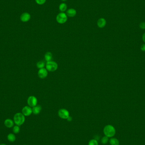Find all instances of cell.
<instances>
[{"instance_id": "cell-25", "label": "cell", "mask_w": 145, "mask_h": 145, "mask_svg": "<svg viewBox=\"0 0 145 145\" xmlns=\"http://www.w3.org/2000/svg\"><path fill=\"white\" fill-rule=\"evenodd\" d=\"M142 39H143V41L145 43V33L143 34V36H142Z\"/></svg>"}, {"instance_id": "cell-20", "label": "cell", "mask_w": 145, "mask_h": 145, "mask_svg": "<svg viewBox=\"0 0 145 145\" xmlns=\"http://www.w3.org/2000/svg\"><path fill=\"white\" fill-rule=\"evenodd\" d=\"M109 137H107L104 136L102 137L101 140V142L103 144H106L107 143H108L109 141Z\"/></svg>"}, {"instance_id": "cell-29", "label": "cell", "mask_w": 145, "mask_h": 145, "mask_svg": "<svg viewBox=\"0 0 145 145\" xmlns=\"http://www.w3.org/2000/svg\"></svg>"}, {"instance_id": "cell-2", "label": "cell", "mask_w": 145, "mask_h": 145, "mask_svg": "<svg viewBox=\"0 0 145 145\" xmlns=\"http://www.w3.org/2000/svg\"><path fill=\"white\" fill-rule=\"evenodd\" d=\"M104 133L106 136L112 137L115 134V129L113 126L108 125L105 126L104 129Z\"/></svg>"}, {"instance_id": "cell-12", "label": "cell", "mask_w": 145, "mask_h": 145, "mask_svg": "<svg viewBox=\"0 0 145 145\" xmlns=\"http://www.w3.org/2000/svg\"><path fill=\"white\" fill-rule=\"evenodd\" d=\"M4 124L5 126L8 128L13 127L14 125V122L11 119H7L5 120Z\"/></svg>"}, {"instance_id": "cell-28", "label": "cell", "mask_w": 145, "mask_h": 145, "mask_svg": "<svg viewBox=\"0 0 145 145\" xmlns=\"http://www.w3.org/2000/svg\"><path fill=\"white\" fill-rule=\"evenodd\" d=\"M62 1H66L67 0H61Z\"/></svg>"}, {"instance_id": "cell-5", "label": "cell", "mask_w": 145, "mask_h": 145, "mask_svg": "<svg viewBox=\"0 0 145 145\" xmlns=\"http://www.w3.org/2000/svg\"><path fill=\"white\" fill-rule=\"evenodd\" d=\"M58 115L61 118L67 119L70 116L69 112L65 109H61L58 111Z\"/></svg>"}, {"instance_id": "cell-15", "label": "cell", "mask_w": 145, "mask_h": 145, "mask_svg": "<svg viewBox=\"0 0 145 145\" xmlns=\"http://www.w3.org/2000/svg\"><path fill=\"white\" fill-rule=\"evenodd\" d=\"M59 10L62 12H64L66 11L67 9V6L65 4V3H62L59 6Z\"/></svg>"}, {"instance_id": "cell-27", "label": "cell", "mask_w": 145, "mask_h": 145, "mask_svg": "<svg viewBox=\"0 0 145 145\" xmlns=\"http://www.w3.org/2000/svg\"><path fill=\"white\" fill-rule=\"evenodd\" d=\"M0 145H7L6 144H4V143H2V144H0Z\"/></svg>"}, {"instance_id": "cell-9", "label": "cell", "mask_w": 145, "mask_h": 145, "mask_svg": "<svg viewBox=\"0 0 145 145\" xmlns=\"http://www.w3.org/2000/svg\"><path fill=\"white\" fill-rule=\"evenodd\" d=\"M30 19L31 15L28 12L23 13L20 17V19L23 22H28Z\"/></svg>"}, {"instance_id": "cell-3", "label": "cell", "mask_w": 145, "mask_h": 145, "mask_svg": "<svg viewBox=\"0 0 145 145\" xmlns=\"http://www.w3.org/2000/svg\"><path fill=\"white\" fill-rule=\"evenodd\" d=\"M46 69L49 71H55L58 68L57 64L54 61H52L48 62L46 64Z\"/></svg>"}, {"instance_id": "cell-11", "label": "cell", "mask_w": 145, "mask_h": 145, "mask_svg": "<svg viewBox=\"0 0 145 145\" xmlns=\"http://www.w3.org/2000/svg\"><path fill=\"white\" fill-rule=\"evenodd\" d=\"M66 15L68 17H74L76 15V9L73 8L68 9L67 11H66Z\"/></svg>"}, {"instance_id": "cell-4", "label": "cell", "mask_w": 145, "mask_h": 145, "mask_svg": "<svg viewBox=\"0 0 145 145\" xmlns=\"http://www.w3.org/2000/svg\"><path fill=\"white\" fill-rule=\"evenodd\" d=\"M56 20L59 24H64L67 21V15L65 13L61 12L56 16Z\"/></svg>"}, {"instance_id": "cell-19", "label": "cell", "mask_w": 145, "mask_h": 145, "mask_svg": "<svg viewBox=\"0 0 145 145\" xmlns=\"http://www.w3.org/2000/svg\"><path fill=\"white\" fill-rule=\"evenodd\" d=\"M13 132L15 134H18L19 133L20 131V129L19 126L18 125H16V126H14L13 127Z\"/></svg>"}, {"instance_id": "cell-7", "label": "cell", "mask_w": 145, "mask_h": 145, "mask_svg": "<svg viewBox=\"0 0 145 145\" xmlns=\"http://www.w3.org/2000/svg\"><path fill=\"white\" fill-rule=\"evenodd\" d=\"M22 113L25 116H28L30 115L32 113V109L29 106H24L22 109Z\"/></svg>"}, {"instance_id": "cell-14", "label": "cell", "mask_w": 145, "mask_h": 145, "mask_svg": "<svg viewBox=\"0 0 145 145\" xmlns=\"http://www.w3.org/2000/svg\"><path fill=\"white\" fill-rule=\"evenodd\" d=\"M7 139L9 142H14L16 140V136L14 134L10 133L7 135Z\"/></svg>"}, {"instance_id": "cell-18", "label": "cell", "mask_w": 145, "mask_h": 145, "mask_svg": "<svg viewBox=\"0 0 145 145\" xmlns=\"http://www.w3.org/2000/svg\"><path fill=\"white\" fill-rule=\"evenodd\" d=\"M37 66L39 69L43 68L45 66V63L43 61H39L37 63Z\"/></svg>"}, {"instance_id": "cell-17", "label": "cell", "mask_w": 145, "mask_h": 145, "mask_svg": "<svg viewBox=\"0 0 145 145\" xmlns=\"http://www.w3.org/2000/svg\"><path fill=\"white\" fill-rule=\"evenodd\" d=\"M110 143L111 145H119V141L115 138L110 139Z\"/></svg>"}, {"instance_id": "cell-1", "label": "cell", "mask_w": 145, "mask_h": 145, "mask_svg": "<svg viewBox=\"0 0 145 145\" xmlns=\"http://www.w3.org/2000/svg\"><path fill=\"white\" fill-rule=\"evenodd\" d=\"M13 120L16 125L21 126L25 121V117L22 113H17L14 115Z\"/></svg>"}, {"instance_id": "cell-16", "label": "cell", "mask_w": 145, "mask_h": 145, "mask_svg": "<svg viewBox=\"0 0 145 145\" xmlns=\"http://www.w3.org/2000/svg\"><path fill=\"white\" fill-rule=\"evenodd\" d=\"M52 58V54L51 52H47L45 55V59L47 62L51 61Z\"/></svg>"}, {"instance_id": "cell-23", "label": "cell", "mask_w": 145, "mask_h": 145, "mask_svg": "<svg viewBox=\"0 0 145 145\" xmlns=\"http://www.w3.org/2000/svg\"><path fill=\"white\" fill-rule=\"evenodd\" d=\"M140 28L142 29H145V22H141L139 25Z\"/></svg>"}, {"instance_id": "cell-13", "label": "cell", "mask_w": 145, "mask_h": 145, "mask_svg": "<svg viewBox=\"0 0 145 145\" xmlns=\"http://www.w3.org/2000/svg\"><path fill=\"white\" fill-rule=\"evenodd\" d=\"M32 113L35 115L39 114L42 110V107L40 105H36L33 107Z\"/></svg>"}, {"instance_id": "cell-24", "label": "cell", "mask_w": 145, "mask_h": 145, "mask_svg": "<svg viewBox=\"0 0 145 145\" xmlns=\"http://www.w3.org/2000/svg\"><path fill=\"white\" fill-rule=\"evenodd\" d=\"M141 50L143 51H145V44L142 45L141 48Z\"/></svg>"}, {"instance_id": "cell-26", "label": "cell", "mask_w": 145, "mask_h": 145, "mask_svg": "<svg viewBox=\"0 0 145 145\" xmlns=\"http://www.w3.org/2000/svg\"><path fill=\"white\" fill-rule=\"evenodd\" d=\"M67 119V120L68 121H71L72 120V117H71V116H69Z\"/></svg>"}, {"instance_id": "cell-10", "label": "cell", "mask_w": 145, "mask_h": 145, "mask_svg": "<svg viewBox=\"0 0 145 145\" xmlns=\"http://www.w3.org/2000/svg\"><path fill=\"white\" fill-rule=\"evenodd\" d=\"M97 26L100 28H103L106 25V20L104 18H100L98 20Z\"/></svg>"}, {"instance_id": "cell-6", "label": "cell", "mask_w": 145, "mask_h": 145, "mask_svg": "<svg viewBox=\"0 0 145 145\" xmlns=\"http://www.w3.org/2000/svg\"><path fill=\"white\" fill-rule=\"evenodd\" d=\"M27 103L29 106L33 107L37 105V99L35 96H30L28 98Z\"/></svg>"}, {"instance_id": "cell-21", "label": "cell", "mask_w": 145, "mask_h": 145, "mask_svg": "<svg viewBox=\"0 0 145 145\" xmlns=\"http://www.w3.org/2000/svg\"><path fill=\"white\" fill-rule=\"evenodd\" d=\"M88 145H98V144L96 140L92 139L89 141Z\"/></svg>"}, {"instance_id": "cell-8", "label": "cell", "mask_w": 145, "mask_h": 145, "mask_svg": "<svg viewBox=\"0 0 145 145\" xmlns=\"http://www.w3.org/2000/svg\"><path fill=\"white\" fill-rule=\"evenodd\" d=\"M48 74L47 70L45 68L39 69L38 72V75L39 77L42 79L46 78L48 76Z\"/></svg>"}, {"instance_id": "cell-22", "label": "cell", "mask_w": 145, "mask_h": 145, "mask_svg": "<svg viewBox=\"0 0 145 145\" xmlns=\"http://www.w3.org/2000/svg\"><path fill=\"white\" fill-rule=\"evenodd\" d=\"M35 0L37 4L40 5L44 4L46 1V0Z\"/></svg>"}]
</instances>
